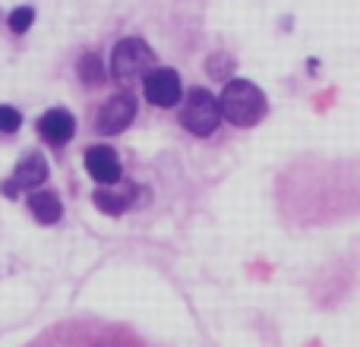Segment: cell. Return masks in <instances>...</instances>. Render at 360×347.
Instances as JSON below:
<instances>
[{
	"instance_id": "6da1fadb",
	"label": "cell",
	"mask_w": 360,
	"mask_h": 347,
	"mask_svg": "<svg viewBox=\"0 0 360 347\" xmlns=\"http://www.w3.org/2000/svg\"><path fill=\"white\" fill-rule=\"evenodd\" d=\"M218 98V111L221 120H228L237 130H250V126L262 124L269 114V98L253 79H240L231 76L228 82H221V95Z\"/></svg>"
},
{
	"instance_id": "7a4b0ae2",
	"label": "cell",
	"mask_w": 360,
	"mask_h": 347,
	"mask_svg": "<svg viewBox=\"0 0 360 347\" xmlns=\"http://www.w3.org/2000/svg\"><path fill=\"white\" fill-rule=\"evenodd\" d=\"M152 67H158V54L143 35L120 38L111 48V57H108V76L124 89L143 82V76L149 73Z\"/></svg>"
},
{
	"instance_id": "3957f363",
	"label": "cell",
	"mask_w": 360,
	"mask_h": 347,
	"mask_svg": "<svg viewBox=\"0 0 360 347\" xmlns=\"http://www.w3.org/2000/svg\"><path fill=\"white\" fill-rule=\"evenodd\" d=\"M180 126L199 139H209L212 133L221 126V111H218L215 92H209V89H202V86L186 89L184 107H180Z\"/></svg>"
},
{
	"instance_id": "277c9868",
	"label": "cell",
	"mask_w": 360,
	"mask_h": 347,
	"mask_svg": "<svg viewBox=\"0 0 360 347\" xmlns=\"http://www.w3.org/2000/svg\"><path fill=\"white\" fill-rule=\"evenodd\" d=\"M136 114H139L136 95L130 89H120V92L108 95V101L98 107V114H95V133L98 136H120V133H127L133 126Z\"/></svg>"
},
{
	"instance_id": "5b68a950",
	"label": "cell",
	"mask_w": 360,
	"mask_h": 347,
	"mask_svg": "<svg viewBox=\"0 0 360 347\" xmlns=\"http://www.w3.org/2000/svg\"><path fill=\"white\" fill-rule=\"evenodd\" d=\"M48 177H51L48 158H44L38 149H32V152H25V155L19 158L16 168H13V174L4 180V183H0V192H4L6 199H16L19 192L41 190V186L48 183Z\"/></svg>"
},
{
	"instance_id": "8992f818",
	"label": "cell",
	"mask_w": 360,
	"mask_h": 347,
	"mask_svg": "<svg viewBox=\"0 0 360 347\" xmlns=\"http://www.w3.org/2000/svg\"><path fill=\"white\" fill-rule=\"evenodd\" d=\"M143 95L146 101H149L152 107H162V111H168V107H177L180 98H184V82H180V73L174 67H152L149 73L143 76Z\"/></svg>"
},
{
	"instance_id": "52a82bcc",
	"label": "cell",
	"mask_w": 360,
	"mask_h": 347,
	"mask_svg": "<svg viewBox=\"0 0 360 347\" xmlns=\"http://www.w3.org/2000/svg\"><path fill=\"white\" fill-rule=\"evenodd\" d=\"M82 164H86V174L98 186H117L120 177H124V162H120L117 149H111L108 143L89 145L86 155H82Z\"/></svg>"
},
{
	"instance_id": "ba28073f",
	"label": "cell",
	"mask_w": 360,
	"mask_h": 347,
	"mask_svg": "<svg viewBox=\"0 0 360 347\" xmlns=\"http://www.w3.org/2000/svg\"><path fill=\"white\" fill-rule=\"evenodd\" d=\"M35 130H38V136H41L48 145L63 149V145L76 136V117L67 111V107H48V111L38 117Z\"/></svg>"
},
{
	"instance_id": "9c48e42d",
	"label": "cell",
	"mask_w": 360,
	"mask_h": 347,
	"mask_svg": "<svg viewBox=\"0 0 360 347\" xmlns=\"http://www.w3.org/2000/svg\"><path fill=\"white\" fill-rule=\"evenodd\" d=\"M25 205H29L32 218H35L38 224H57L63 218V202L54 190H32Z\"/></svg>"
},
{
	"instance_id": "30bf717a",
	"label": "cell",
	"mask_w": 360,
	"mask_h": 347,
	"mask_svg": "<svg viewBox=\"0 0 360 347\" xmlns=\"http://www.w3.org/2000/svg\"><path fill=\"white\" fill-rule=\"evenodd\" d=\"M133 199H136V186H124V190H114V186H98V190L92 192V202L95 209L101 211V215H124L127 209L133 205Z\"/></svg>"
},
{
	"instance_id": "8fae6325",
	"label": "cell",
	"mask_w": 360,
	"mask_h": 347,
	"mask_svg": "<svg viewBox=\"0 0 360 347\" xmlns=\"http://www.w3.org/2000/svg\"><path fill=\"white\" fill-rule=\"evenodd\" d=\"M76 76H79L82 86L89 89H98L108 82V63L98 51H86V54L76 60Z\"/></svg>"
},
{
	"instance_id": "7c38bea8",
	"label": "cell",
	"mask_w": 360,
	"mask_h": 347,
	"mask_svg": "<svg viewBox=\"0 0 360 347\" xmlns=\"http://www.w3.org/2000/svg\"><path fill=\"white\" fill-rule=\"evenodd\" d=\"M237 70V60L234 54H228V51H215V54L205 57V73H209V79L215 82H228L231 76H234Z\"/></svg>"
},
{
	"instance_id": "4fadbf2b",
	"label": "cell",
	"mask_w": 360,
	"mask_h": 347,
	"mask_svg": "<svg viewBox=\"0 0 360 347\" xmlns=\"http://www.w3.org/2000/svg\"><path fill=\"white\" fill-rule=\"evenodd\" d=\"M32 25H35V6L22 4V6H13V10L6 13V29H10L13 35H25Z\"/></svg>"
},
{
	"instance_id": "5bb4252c",
	"label": "cell",
	"mask_w": 360,
	"mask_h": 347,
	"mask_svg": "<svg viewBox=\"0 0 360 347\" xmlns=\"http://www.w3.org/2000/svg\"><path fill=\"white\" fill-rule=\"evenodd\" d=\"M22 130V111L13 105H0V136H13Z\"/></svg>"
}]
</instances>
